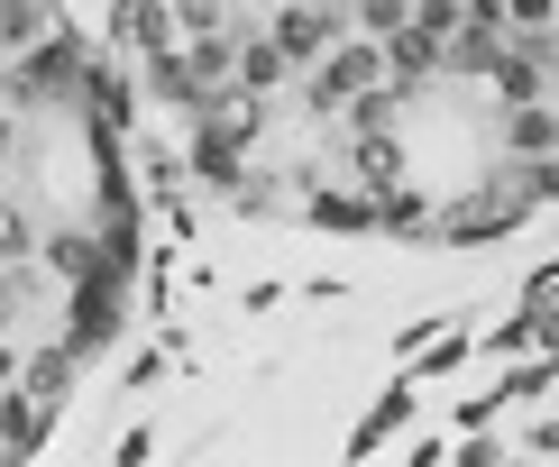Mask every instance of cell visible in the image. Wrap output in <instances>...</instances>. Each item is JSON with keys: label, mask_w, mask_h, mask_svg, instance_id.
<instances>
[{"label": "cell", "mask_w": 559, "mask_h": 467, "mask_svg": "<svg viewBox=\"0 0 559 467\" xmlns=\"http://www.w3.org/2000/svg\"><path fill=\"white\" fill-rule=\"evenodd\" d=\"M367 83H385V46H377V37H348V28H340V37L312 56V110H340V101H358Z\"/></svg>", "instance_id": "obj_1"}, {"label": "cell", "mask_w": 559, "mask_h": 467, "mask_svg": "<svg viewBox=\"0 0 559 467\" xmlns=\"http://www.w3.org/2000/svg\"><path fill=\"white\" fill-rule=\"evenodd\" d=\"M266 37L285 46V64H312L321 46L340 37V10L331 0H266Z\"/></svg>", "instance_id": "obj_2"}, {"label": "cell", "mask_w": 559, "mask_h": 467, "mask_svg": "<svg viewBox=\"0 0 559 467\" xmlns=\"http://www.w3.org/2000/svg\"><path fill=\"white\" fill-rule=\"evenodd\" d=\"M285 74H294L285 46H275L266 28H248V19H239V56H229V83H239V92H275Z\"/></svg>", "instance_id": "obj_3"}, {"label": "cell", "mask_w": 559, "mask_h": 467, "mask_svg": "<svg viewBox=\"0 0 559 467\" xmlns=\"http://www.w3.org/2000/svg\"><path fill=\"white\" fill-rule=\"evenodd\" d=\"M147 83H156V101H175V110H202V101H212V83H202L193 56H175V46H147Z\"/></svg>", "instance_id": "obj_4"}, {"label": "cell", "mask_w": 559, "mask_h": 467, "mask_svg": "<svg viewBox=\"0 0 559 467\" xmlns=\"http://www.w3.org/2000/svg\"><path fill=\"white\" fill-rule=\"evenodd\" d=\"M64 376H74V348H37V358L28 367H19V394H37V404H56V394H64Z\"/></svg>", "instance_id": "obj_5"}, {"label": "cell", "mask_w": 559, "mask_h": 467, "mask_svg": "<svg viewBox=\"0 0 559 467\" xmlns=\"http://www.w3.org/2000/svg\"><path fill=\"white\" fill-rule=\"evenodd\" d=\"M504 137H514V156H550V147H559L550 110H532V101H514V110H504Z\"/></svg>", "instance_id": "obj_6"}, {"label": "cell", "mask_w": 559, "mask_h": 467, "mask_svg": "<svg viewBox=\"0 0 559 467\" xmlns=\"http://www.w3.org/2000/svg\"><path fill=\"white\" fill-rule=\"evenodd\" d=\"M37 37H46V0H0V56H19Z\"/></svg>", "instance_id": "obj_7"}, {"label": "cell", "mask_w": 559, "mask_h": 467, "mask_svg": "<svg viewBox=\"0 0 559 467\" xmlns=\"http://www.w3.org/2000/svg\"><path fill=\"white\" fill-rule=\"evenodd\" d=\"M28 248H37V220H28V202H10V193H0V266H19Z\"/></svg>", "instance_id": "obj_8"}, {"label": "cell", "mask_w": 559, "mask_h": 467, "mask_svg": "<svg viewBox=\"0 0 559 467\" xmlns=\"http://www.w3.org/2000/svg\"><path fill=\"white\" fill-rule=\"evenodd\" d=\"M348 19H358V37H394V28H404V19H413V0H348Z\"/></svg>", "instance_id": "obj_9"}, {"label": "cell", "mask_w": 559, "mask_h": 467, "mask_svg": "<svg viewBox=\"0 0 559 467\" xmlns=\"http://www.w3.org/2000/svg\"><path fill=\"white\" fill-rule=\"evenodd\" d=\"M166 19L183 37H202V28H229V0H166Z\"/></svg>", "instance_id": "obj_10"}, {"label": "cell", "mask_w": 559, "mask_h": 467, "mask_svg": "<svg viewBox=\"0 0 559 467\" xmlns=\"http://www.w3.org/2000/svg\"><path fill=\"white\" fill-rule=\"evenodd\" d=\"M514 28H559V0H504V37Z\"/></svg>", "instance_id": "obj_11"}, {"label": "cell", "mask_w": 559, "mask_h": 467, "mask_svg": "<svg viewBox=\"0 0 559 467\" xmlns=\"http://www.w3.org/2000/svg\"><path fill=\"white\" fill-rule=\"evenodd\" d=\"M56 266L64 275H92V239H56Z\"/></svg>", "instance_id": "obj_12"}, {"label": "cell", "mask_w": 559, "mask_h": 467, "mask_svg": "<svg viewBox=\"0 0 559 467\" xmlns=\"http://www.w3.org/2000/svg\"><path fill=\"white\" fill-rule=\"evenodd\" d=\"M0 331H19V275L0 266Z\"/></svg>", "instance_id": "obj_13"}, {"label": "cell", "mask_w": 559, "mask_h": 467, "mask_svg": "<svg viewBox=\"0 0 559 467\" xmlns=\"http://www.w3.org/2000/svg\"><path fill=\"white\" fill-rule=\"evenodd\" d=\"M10 166H19V120L0 110V175H10Z\"/></svg>", "instance_id": "obj_14"}, {"label": "cell", "mask_w": 559, "mask_h": 467, "mask_svg": "<svg viewBox=\"0 0 559 467\" xmlns=\"http://www.w3.org/2000/svg\"><path fill=\"white\" fill-rule=\"evenodd\" d=\"M19 376V348H10V331H0V385H10Z\"/></svg>", "instance_id": "obj_15"}, {"label": "cell", "mask_w": 559, "mask_h": 467, "mask_svg": "<svg viewBox=\"0 0 559 467\" xmlns=\"http://www.w3.org/2000/svg\"><path fill=\"white\" fill-rule=\"evenodd\" d=\"M542 175H550V193H559V166H542Z\"/></svg>", "instance_id": "obj_16"}, {"label": "cell", "mask_w": 559, "mask_h": 467, "mask_svg": "<svg viewBox=\"0 0 559 467\" xmlns=\"http://www.w3.org/2000/svg\"><path fill=\"white\" fill-rule=\"evenodd\" d=\"M331 10H348V0H331Z\"/></svg>", "instance_id": "obj_17"}]
</instances>
